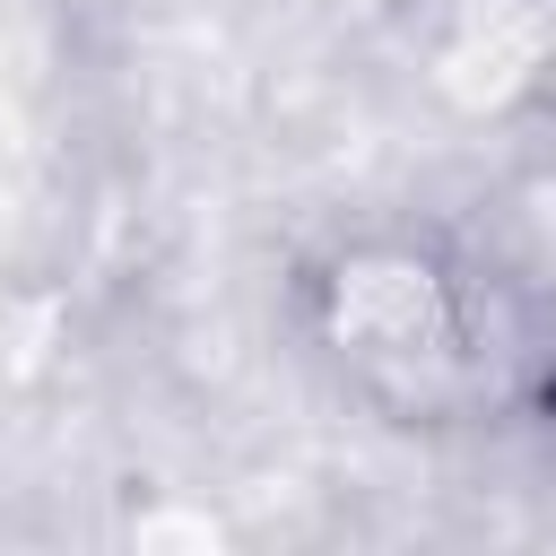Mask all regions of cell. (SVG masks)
Returning a JSON list of instances; mask_svg holds the SVG:
<instances>
[{
    "instance_id": "cell-1",
    "label": "cell",
    "mask_w": 556,
    "mask_h": 556,
    "mask_svg": "<svg viewBox=\"0 0 556 556\" xmlns=\"http://www.w3.org/2000/svg\"><path fill=\"white\" fill-rule=\"evenodd\" d=\"M287 339L356 417L417 443L521 426L556 382L547 304L426 217L313 235L287 261Z\"/></svg>"
}]
</instances>
